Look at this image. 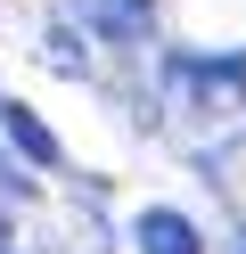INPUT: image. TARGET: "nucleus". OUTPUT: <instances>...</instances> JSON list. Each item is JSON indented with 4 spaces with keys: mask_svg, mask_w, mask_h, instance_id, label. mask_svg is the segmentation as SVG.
<instances>
[{
    "mask_svg": "<svg viewBox=\"0 0 246 254\" xmlns=\"http://www.w3.org/2000/svg\"><path fill=\"white\" fill-rule=\"evenodd\" d=\"M0 189H8V197H25V189H33V181H25V172H16V164H8V156H0Z\"/></svg>",
    "mask_w": 246,
    "mask_h": 254,
    "instance_id": "nucleus-4",
    "label": "nucleus"
},
{
    "mask_svg": "<svg viewBox=\"0 0 246 254\" xmlns=\"http://www.w3.org/2000/svg\"><path fill=\"white\" fill-rule=\"evenodd\" d=\"M82 17H90L107 41H140V33H148V0H90Z\"/></svg>",
    "mask_w": 246,
    "mask_h": 254,
    "instance_id": "nucleus-3",
    "label": "nucleus"
},
{
    "mask_svg": "<svg viewBox=\"0 0 246 254\" xmlns=\"http://www.w3.org/2000/svg\"><path fill=\"white\" fill-rule=\"evenodd\" d=\"M0 131H8L16 148L33 156V164H58V131H49V123L33 115V107H16V99H8V107H0Z\"/></svg>",
    "mask_w": 246,
    "mask_h": 254,
    "instance_id": "nucleus-2",
    "label": "nucleus"
},
{
    "mask_svg": "<svg viewBox=\"0 0 246 254\" xmlns=\"http://www.w3.org/2000/svg\"><path fill=\"white\" fill-rule=\"evenodd\" d=\"M238 254H246V246H238Z\"/></svg>",
    "mask_w": 246,
    "mask_h": 254,
    "instance_id": "nucleus-6",
    "label": "nucleus"
},
{
    "mask_svg": "<svg viewBox=\"0 0 246 254\" xmlns=\"http://www.w3.org/2000/svg\"><path fill=\"white\" fill-rule=\"evenodd\" d=\"M0 254H8V213H0Z\"/></svg>",
    "mask_w": 246,
    "mask_h": 254,
    "instance_id": "nucleus-5",
    "label": "nucleus"
},
{
    "mask_svg": "<svg viewBox=\"0 0 246 254\" xmlns=\"http://www.w3.org/2000/svg\"><path fill=\"white\" fill-rule=\"evenodd\" d=\"M131 238H140V254H205V238H197V221L180 205H148L131 221Z\"/></svg>",
    "mask_w": 246,
    "mask_h": 254,
    "instance_id": "nucleus-1",
    "label": "nucleus"
}]
</instances>
